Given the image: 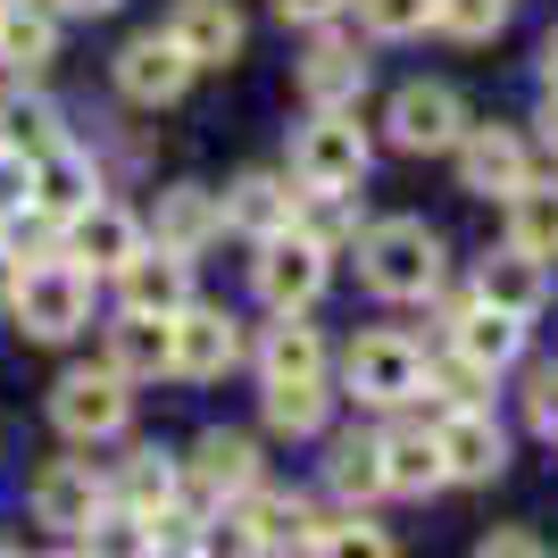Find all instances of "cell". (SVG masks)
Listing matches in <instances>:
<instances>
[{
    "label": "cell",
    "mask_w": 558,
    "mask_h": 558,
    "mask_svg": "<svg viewBox=\"0 0 558 558\" xmlns=\"http://www.w3.org/2000/svg\"><path fill=\"white\" fill-rule=\"evenodd\" d=\"M117 301L134 308V317H175V308H192V258L142 242V251L117 267Z\"/></svg>",
    "instance_id": "9a60e30c"
},
{
    "label": "cell",
    "mask_w": 558,
    "mask_h": 558,
    "mask_svg": "<svg viewBox=\"0 0 558 558\" xmlns=\"http://www.w3.org/2000/svg\"><path fill=\"white\" fill-rule=\"evenodd\" d=\"M50 9H59V17H109L117 0H50Z\"/></svg>",
    "instance_id": "bcb514c9"
},
{
    "label": "cell",
    "mask_w": 558,
    "mask_h": 558,
    "mask_svg": "<svg viewBox=\"0 0 558 558\" xmlns=\"http://www.w3.org/2000/svg\"><path fill=\"white\" fill-rule=\"evenodd\" d=\"M450 159H459V192H475V201H509L534 175V150H525L517 125H466Z\"/></svg>",
    "instance_id": "9c48e42d"
},
{
    "label": "cell",
    "mask_w": 558,
    "mask_h": 558,
    "mask_svg": "<svg viewBox=\"0 0 558 558\" xmlns=\"http://www.w3.org/2000/svg\"><path fill=\"white\" fill-rule=\"evenodd\" d=\"M392 150H409V159H425V150H459L466 134V100L450 93V84H434V75H417V84H400L392 93Z\"/></svg>",
    "instance_id": "52a82bcc"
},
{
    "label": "cell",
    "mask_w": 558,
    "mask_h": 558,
    "mask_svg": "<svg viewBox=\"0 0 558 558\" xmlns=\"http://www.w3.org/2000/svg\"><path fill=\"white\" fill-rule=\"evenodd\" d=\"M308 375H326V342H317V326H301V317L267 326V342H258V384H308Z\"/></svg>",
    "instance_id": "f546056e"
},
{
    "label": "cell",
    "mask_w": 558,
    "mask_h": 558,
    "mask_svg": "<svg viewBox=\"0 0 558 558\" xmlns=\"http://www.w3.org/2000/svg\"><path fill=\"white\" fill-rule=\"evenodd\" d=\"M292 233H308L317 251L359 242V192H301V201H292Z\"/></svg>",
    "instance_id": "d6a6232c"
},
{
    "label": "cell",
    "mask_w": 558,
    "mask_h": 558,
    "mask_svg": "<svg viewBox=\"0 0 558 558\" xmlns=\"http://www.w3.org/2000/svg\"><path fill=\"white\" fill-rule=\"evenodd\" d=\"M326 484H333L342 509L384 500V492H392V475H384V442H375V434H342V442L326 450Z\"/></svg>",
    "instance_id": "484cf974"
},
{
    "label": "cell",
    "mask_w": 558,
    "mask_h": 558,
    "mask_svg": "<svg viewBox=\"0 0 558 558\" xmlns=\"http://www.w3.org/2000/svg\"><path fill=\"white\" fill-rule=\"evenodd\" d=\"M59 59V17L50 9H25V0H0V68L43 75Z\"/></svg>",
    "instance_id": "4316f807"
},
{
    "label": "cell",
    "mask_w": 558,
    "mask_h": 558,
    "mask_svg": "<svg viewBox=\"0 0 558 558\" xmlns=\"http://www.w3.org/2000/svg\"><path fill=\"white\" fill-rule=\"evenodd\" d=\"M184 484L201 492L209 509H226V500L258 492V442H251V434H226V425H209V434L192 442V459H184Z\"/></svg>",
    "instance_id": "4fadbf2b"
},
{
    "label": "cell",
    "mask_w": 558,
    "mask_h": 558,
    "mask_svg": "<svg viewBox=\"0 0 558 558\" xmlns=\"http://www.w3.org/2000/svg\"><path fill=\"white\" fill-rule=\"evenodd\" d=\"M233 509L251 517V534L267 542V550H283V542H317V534H326V525H317V509H308L301 492H267V484H258V492H242Z\"/></svg>",
    "instance_id": "f1b7e54d"
},
{
    "label": "cell",
    "mask_w": 558,
    "mask_h": 558,
    "mask_svg": "<svg viewBox=\"0 0 558 558\" xmlns=\"http://www.w3.org/2000/svg\"><path fill=\"white\" fill-rule=\"evenodd\" d=\"M434 442H442L450 484H492V475L509 466V434L492 425V409H442V417H434Z\"/></svg>",
    "instance_id": "8fae6325"
},
{
    "label": "cell",
    "mask_w": 558,
    "mask_h": 558,
    "mask_svg": "<svg viewBox=\"0 0 558 558\" xmlns=\"http://www.w3.org/2000/svg\"><path fill=\"white\" fill-rule=\"evenodd\" d=\"M475 558H550L534 534H492V542H475Z\"/></svg>",
    "instance_id": "7bdbcfd3"
},
{
    "label": "cell",
    "mask_w": 558,
    "mask_h": 558,
    "mask_svg": "<svg viewBox=\"0 0 558 558\" xmlns=\"http://www.w3.org/2000/svg\"><path fill=\"white\" fill-rule=\"evenodd\" d=\"M192 59H184V43L175 34H134V43L117 50V93L125 100H142V109H167V100H184V84H192Z\"/></svg>",
    "instance_id": "30bf717a"
},
{
    "label": "cell",
    "mask_w": 558,
    "mask_h": 558,
    "mask_svg": "<svg viewBox=\"0 0 558 558\" xmlns=\"http://www.w3.org/2000/svg\"><path fill=\"white\" fill-rule=\"evenodd\" d=\"M509 25V0H434V34L450 43H492Z\"/></svg>",
    "instance_id": "8d00e7d4"
},
{
    "label": "cell",
    "mask_w": 558,
    "mask_h": 558,
    "mask_svg": "<svg viewBox=\"0 0 558 558\" xmlns=\"http://www.w3.org/2000/svg\"><path fill=\"white\" fill-rule=\"evenodd\" d=\"M134 251H142V226L117 209V201H93L84 217H68V226H59V258H68V267H84V276H117Z\"/></svg>",
    "instance_id": "7c38bea8"
},
{
    "label": "cell",
    "mask_w": 558,
    "mask_h": 558,
    "mask_svg": "<svg viewBox=\"0 0 558 558\" xmlns=\"http://www.w3.org/2000/svg\"><path fill=\"white\" fill-rule=\"evenodd\" d=\"M359 93H367V50L326 34V43L301 59V100L308 109H359Z\"/></svg>",
    "instance_id": "ffe728a7"
},
{
    "label": "cell",
    "mask_w": 558,
    "mask_h": 558,
    "mask_svg": "<svg viewBox=\"0 0 558 558\" xmlns=\"http://www.w3.org/2000/svg\"><path fill=\"white\" fill-rule=\"evenodd\" d=\"M9 317H17L25 342H75V333L93 326V276H84V267H68L59 251L34 258V267H17Z\"/></svg>",
    "instance_id": "7a4b0ae2"
},
{
    "label": "cell",
    "mask_w": 558,
    "mask_h": 558,
    "mask_svg": "<svg viewBox=\"0 0 558 558\" xmlns=\"http://www.w3.org/2000/svg\"><path fill=\"white\" fill-rule=\"evenodd\" d=\"M384 442V475H392V492H409V500H425V492H442V442H434V425H384L375 434Z\"/></svg>",
    "instance_id": "d4e9b609"
},
{
    "label": "cell",
    "mask_w": 558,
    "mask_h": 558,
    "mask_svg": "<svg viewBox=\"0 0 558 558\" xmlns=\"http://www.w3.org/2000/svg\"><path fill=\"white\" fill-rule=\"evenodd\" d=\"M359 283L375 301H434L442 292V233L425 217H384L359 233Z\"/></svg>",
    "instance_id": "6da1fadb"
},
{
    "label": "cell",
    "mask_w": 558,
    "mask_h": 558,
    "mask_svg": "<svg viewBox=\"0 0 558 558\" xmlns=\"http://www.w3.org/2000/svg\"><path fill=\"white\" fill-rule=\"evenodd\" d=\"M258 409H267V425H276V434L308 442V434H326L333 392H326V375H308V384H267V392H258Z\"/></svg>",
    "instance_id": "1f68e13d"
},
{
    "label": "cell",
    "mask_w": 558,
    "mask_h": 558,
    "mask_svg": "<svg viewBox=\"0 0 558 558\" xmlns=\"http://www.w3.org/2000/svg\"><path fill=\"white\" fill-rule=\"evenodd\" d=\"M34 209V159H17V150H0V217Z\"/></svg>",
    "instance_id": "b9f144b4"
},
{
    "label": "cell",
    "mask_w": 558,
    "mask_h": 558,
    "mask_svg": "<svg viewBox=\"0 0 558 558\" xmlns=\"http://www.w3.org/2000/svg\"><path fill=\"white\" fill-rule=\"evenodd\" d=\"M292 201H301L292 175L251 167V175H233V184H226V226L251 233V242H276V233H292Z\"/></svg>",
    "instance_id": "ac0fdd59"
},
{
    "label": "cell",
    "mask_w": 558,
    "mask_h": 558,
    "mask_svg": "<svg viewBox=\"0 0 558 558\" xmlns=\"http://www.w3.org/2000/svg\"><path fill=\"white\" fill-rule=\"evenodd\" d=\"M308 558H400V550H392V534H384V525H367V517L350 509L342 525H326V534L308 542Z\"/></svg>",
    "instance_id": "74e56055"
},
{
    "label": "cell",
    "mask_w": 558,
    "mask_h": 558,
    "mask_svg": "<svg viewBox=\"0 0 558 558\" xmlns=\"http://www.w3.org/2000/svg\"><path fill=\"white\" fill-rule=\"evenodd\" d=\"M350 9H359V34H375V43H409L434 25V0H350Z\"/></svg>",
    "instance_id": "d590c367"
},
{
    "label": "cell",
    "mask_w": 558,
    "mask_h": 558,
    "mask_svg": "<svg viewBox=\"0 0 558 558\" xmlns=\"http://www.w3.org/2000/svg\"><path fill=\"white\" fill-rule=\"evenodd\" d=\"M201 558H267V542L251 534V517H242V509H217L209 525H201Z\"/></svg>",
    "instance_id": "f35d334b"
},
{
    "label": "cell",
    "mask_w": 558,
    "mask_h": 558,
    "mask_svg": "<svg viewBox=\"0 0 558 558\" xmlns=\"http://www.w3.org/2000/svg\"><path fill=\"white\" fill-rule=\"evenodd\" d=\"M217 233H226V201H217V192H201V184H167L159 192V209H150V242H159V251L201 258Z\"/></svg>",
    "instance_id": "2e32d148"
},
{
    "label": "cell",
    "mask_w": 558,
    "mask_h": 558,
    "mask_svg": "<svg viewBox=\"0 0 558 558\" xmlns=\"http://www.w3.org/2000/svg\"><path fill=\"white\" fill-rule=\"evenodd\" d=\"M542 93H558V25L542 34Z\"/></svg>",
    "instance_id": "f6af8a7d"
},
{
    "label": "cell",
    "mask_w": 558,
    "mask_h": 558,
    "mask_svg": "<svg viewBox=\"0 0 558 558\" xmlns=\"http://www.w3.org/2000/svg\"><path fill=\"white\" fill-rule=\"evenodd\" d=\"M100 201V175H93V159L84 150H50V159H34V209L50 217V226H68V217H84Z\"/></svg>",
    "instance_id": "cb8c5ba5"
},
{
    "label": "cell",
    "mask_w": 558,
    "mask_h": 558,
    "mask_svg": "<svg viewBox=\"0 0 558 558\" xmlns=\"http://www.w3.org/2000/svg\"><path fill=\"white\" fill-rule=\"evenodd\" d=\"M233 359H242V326H233L226 308H175V375L184 384H209V375H226Z\"/></svg>",
    "instance_id": "d6986e66"
},
{
    "label": "cell",
    "mask_w": 558,
    "mask_h": 558,
    "mask_svg": "<svg viewBox=\"0 0 558 558\" xmlns=\"http://www.w3.org/2000/svg\"><path fill=\"white\" fill-rule=\"evenodd\" d=\"M9 292H17V258L0 251V308H9Z\"/></svg>",
    "instance_id": "c3c4849f"
},
{
    "label": "cell",
    "mask_w": 558,
    "mask_h": 558,
    "mask_svg": "<svg viewBox=\"0 0 558 558\" xmlns=\"http://www.w3.org/2000/svg\"><path fill=\"white\" fill-rule=\"evenodd\" d=\"M109 500H117V509H134V517H159V509L184 500V466L142 442V450H125V466L109 475Z\"/></svg>",
    "instance_id": "603a6c76"
},
{
    "label": "cell",
    "mask_w": 558,
    "mask_h": 558,
    "mask_svg": "<svg viewBox=\"0 0 558 558\" xmlns=\"http://www.w3.org/2000/svg\"><path fill=\"white\" fill-rule=\"evenodd\" d=\"M333 251H317L308 233H276V242H258V267H251V283H258V301L276 308V317H301V308H317V292H326V267Z\"/></svg>",
    "instance_id": "8992f818"
},
{
    "label": "cell",
    "mask_w": 558,
    "mask_h": 558,
    "mask_svg": "<svg viewBox=\"0 0 558 558\" xmlns=\"http://www.w3.org/2000/svg\"><path fill=\"white\" fill-rule=\"evenodd\" d=\"M134 417V384L100 359V367H68L59 375V392H50V425L68 434V442H117Z\"/></svg>",
    "instance_id": "277c9868"
},
{
    "label": "cell",
    "mask_w": 558,
    "mask_h": 558,
    "mask_svg": "<svg viewBox=\"0 0 558 558\" xmlns=\"http://www.w3.org/2000/svg\"><path fill=\"white\" fill-rule=\"evenodd\" d=\"M276 9H283L292 25H333V17L350 9V0H276Z\"/></svg>",
    "instance_id": "ee69618b"
},
{
    "label": "cell",
    "mask_w": 558,
    "mask_h": 558,
    "mask_svg": "<svg viewBox=\"0 0 558 558\" xmlns=\"http://www.w3.org/2000/svg\"><path fill=\"white\" fill-rule=\"evenodd\" d=\"M509 242L534 258H558V175H525L509 192Z\"/></svg>",
    "instance_id": "4dcf8cb0"
},
{
    "label": "cell",
    "mask_w": 558,
    "mask_h": 558,
    "mask_svg": "<svg viewBox=\"0 0 558 558\" xmlns=\"http://www.w3.org/2000/svg\"><path fill=\"white\" fill-rule=\"evenodd\" d=\"M84 558H159V534H150V517L109 500V509L84 525Z\"/></svg>",
    "instance_id": "836d02e7"
},
{
    "label": "cell",
    "mask_w": 558,
    "mask_h": 558,
    "mask_svg": "<svg viewBox=\"0 0 558 558\" xmlns=\"http://www.w3.org/2000/svg\"><path fill=\"white\" fill-rule=\"evenodd\" d=\"M150 534H159V558H201V517H192L184 500L150 517Z\"/></svg>",
    "instance_id": "60d3db41"
},
{
    "label": "cell",
    "mask_w": 558,
    "mask_h": 558,
    "mask_svg": "<svg viewBox=\"0 0 558 558\" xmlns=\"http://www.w3.org/2000/svg\"><path fill=\"white\" fill-rule=\"evenodd\" d=\"M525 425H534L542 442H558V359L525 375Z\"/></svg>",
    "instance_id": "ab89813d"
},
{
    "label": "cell",
    "mask_w": 558,
    "mask_h": 558,
    "mask_svg": "<svg viewBox=\"0 0 558 558\" xmlns=\"http://www.w3.org/2000/svg\"><path fill=\"white\" fill-rule=\"evenodd\" d=\"M342 384H350V400L359 409H409V400L425 392V350L409 342V333H359L350 342V359H342Z\"/></svg>",
    "instance_id": "5b68a950"
},
{
    "label": "cell",
    "mask_w": 558,
    "mask_h": 558,
    "mask_svg": "<svg viewBox=\"0 0 558 558\" xmlns=\"http://www.w3.org/2000/svg\"><path fill=\"white\" fill-rule=\"evenodd\" d=\"M534 125H542V142L558 150V93H542V109H534Z\"/></svg>",
    "instance_id": "7dc6e473"
},
{
    "label": "cell",
    "mask_w": 558,
    "mask_h": 558,
    "mask_svg": "<svg viewBox=\"0 0 558 558\" xmlns=\"http://www.w3.org/2000/svg\"><path fill=\"white\" fill-rule=\"evenodd\" d=\"M425 392L442 400V409H484V392H492V367H475V359L442 350V359H425Z\"/></svg>",
    "instance_id": "e575fe53"
},
{
    "label": "cell",
    "mask_w": 558,
    "mask_h": 558,
    "mask_svg": "<svg viewBox=\"0 0 558 558\" xmlns=\"http://www.w3.org/2000/svg\"><path fill=\"white\" fill-rule=\"evenodd\" d=\"M25 509H34V525L84 534V525L109 509V475H93V459H50V466H34V484H25Z\"/></svg>",
    "instance_id": "ba28073f"
},
{
    "label": "cell",
    "mask_w": 558,
    "mask_h": 558,
    "mask_svg": "<svg viewBox=\"0 0 558 558\" xmlns=\"http://www.w3.org/2000/svg\"><path fill=\"white\" fill-rule=\"evenodd\" d=\"M167 34L184 43L192 68H233V59H242V43H251V25H242V9H233V0H175Z\"/></svg>",
    "instance_id": "e0dca14e"
},
{
    "label": "cell",
    "mask_w": 558,
    "mask_h": 558,
    "mask_svg": "<svg viewBox=\"0 0 558 558\" xmlns=\"http://www.w3.org/2000/svg\"><path fill=\"white\" fill-rule=\"evenodd\" d=\"M292 184L301 192H359L367 184V134L350 109H308V125L292 134Z\"/></svg>",
    "instance_id": "3957f363"
},
{
    "label": "cell",
    "mask_w": 558,
    "mask_h": 558,
    "mask_svg": "<svg viewBox=\"0 0 558 558\" xmlns=\"http://www.w3.org/2000/svg\"><path fill=\"white\" fill-rule=\"evenodd\" d=\"M0 150L50 159V150H68V125H59V109L43 93H0Z\"/></svg>",
    "instance_id": "83f0119b"
},
{
    "label": "cell",
    "mask_w": 558,
    "mask_h": 558,
    "mask_svg": "<svg viewBox=\"0 0 558 558\" xmlns=\"http://www.w3.org/2000/svg\"><path fill=\"white\" fill-rule=\"evenodd\" d=\"M475 301L500 308V317H542V308H550V258L517 251V242L484 251V267H475Z\"/></svg>",
    "instance_id": "5bb4252c"
},
{
    "label": "cell",
    "mask_w": 558,
    "mask_h": 558,
    "mask_svg": "<svg viewBox=\"0 0 558 558\" xmlns=\"http://www.w3.org/2000/svg\"><path fill=\"white\" fill-rule=\"evenodd\" d=\"M109 367L125 375V384H142V375H175V317H134V308H117Z\"/></svg>",
    "instance_id": "7402d4cb"
},
{
    "label": "cell",
    "mask_w": 558,
    "mask_h": 558,
    "mask_svg": "<svg viewBox=\"0 0 558 558\" xmlns=\"http://www.w3.org/2000/svg\"><path fill=\"white\" fill-rule=\"evenodd\" d=\"M450 350L475 359V367H517V350H525V317H500L484 301H450Z\"/></svg>",
    "instance_id": "44dd1931"
}]
</instances>
